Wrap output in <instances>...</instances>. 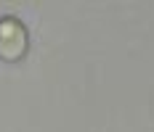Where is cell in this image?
<instances>
[{
  "label": "cell",
  "mask_w": 154,
  "mask_h": 132,
  "mask_svg": "<svg viewBox=\"0 0 154 132\" xmlns=\"http://www.w3.org/2000/svg\"><path fill=\"white\" fill-rule=\"evenodd\" d=\"M27 50V32L16 19L0 21V56L8 61H16Z\"/></svg>",
  "instance_id": "cell-1"
}]
</instances>
